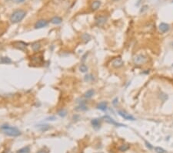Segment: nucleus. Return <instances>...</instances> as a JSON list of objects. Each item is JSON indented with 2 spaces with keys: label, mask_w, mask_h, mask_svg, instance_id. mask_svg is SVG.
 <instances>
[{
  "label": "nucleus",
  "mask_w": 173,
  "mask_h": 153,
  "mask_svg": "<svg viewBox=\"0 0 173 153\" xmlns=\"http://www.w3.org/2000/svg\"><path fill=\"white\" fill-rule=\"evenodd\" d=\"M1 129L3 131L4 134L8 136H12V137H17V136L21 135V132L17 128L9 126V124H3L1 126Z\"/></svg>",
  "instance_id": "obj_1"
},
{
  "label": "nucleus",
  "mask_w": 173,
  "mask_h": 153,
  "mask_svg": "<svg viewBox=\"0 0 173 153\" xmlns=\"http://www.w3.org/2000/svg\"><path fill=\"white\" fill-rule=\"evenodd\" d=\"M26 15V11H24L22 9L15 10V12H13L12 15H11L10 20L12 23H18L25 18Z\"/></svg>",
  "instance_id": "obj_2"
},
{
  "label": "nucleus",
  "mask_w": 173,
  "mask_h": 153,
  "mask_svg": "<svg viewBox=\"0 0 173 153\" xmlns=\"http://www.w3.org/2000/svg\"><path fill=\"white\" fill-rule=\"evenodd\" d=\"M147 61V58L146 56L142 55V54H138L134 57L133 58V62L135 65H142L144 64Z\"/></svg>",
  "instance_id": "obj_3"
},
{
  "label": "nucleus",
  "mask_w": 173,
  "mask_h": 153,
  "mask_svg": "<svg viewBox=\"0 0 173 153\" xmlns=\"http://www.w3.org/2000/svg\"><path fill=\"white\" fill-rule=\"evenodd\" d=\"M13 46L16 48L17 50H22V51H26V48H27V44L26 43L22 41H15L12 43Z\"/></svg>",
  "instance_id": "obj_4"
},
{
  "label": "nucleus",
  "mask_w": 173,
  "mask_h": 153,
  "mask_svg": "<svg viewBox=\"0 0 173 153\" xmlns=\"http://www.w3.org/2000/svg\"><path fill=\"white\" fill-rule=\"evenodd\" d=\"M104 119L105 120V121L108 122V123L115 125V126H116V127H125V126H126V125H125L123 124L118 123V122H116L113 118H111V117H109V116H105L104 117Z\"/></svg>",
  "instance_id": "obj_5"
},
{
  "label": "nucleus",
  "mask_w": 173,
  "mask_h": 153,
  "mask_svg": "<svg viewBox=\"0 0 173 153\" xmlns=\"http://www.w3.org/2000/svg\"><path fill=\"white\" fill-rule=\"evenodd\" d=\"M49 25V22L46 20V19H40L38 20L35 24V29H41V28H44L47 26Z\"/></svg>",
  "instance_id": "obj_6"
},
{
  "label": "nucleus",
  "mask_w": 173,
  "mask_h": 153,
  "mask_svg": "<svg viewBox=\"0 0 173 153\" xmlns=\"http://www.w3.org/2000/svg\"><path fill=\"white\" fill-rule=\"evenodd\" d=\"M108 17L105 16H99L96 18V23L97 26H102L106 23Z\"/></svg>",
  "instance_id": "obj_7"
},
{
  "label": "nucleus",
  "mask_w": 173,
  "mask_h": 153,
  "mask_svg": "<svg viewBox=\"0 0 173 153\" xmlns=\"http://www.w3.org/2000/svg\"><path fill=\"white\" fill-rule=\"evenodd\" d=\"M111 65L115 68H119L124 65V62L121 58H115L111 61Z\"/></svg>",
  "instance_id": "obj_8"
},
{
  "label": "nucleus",
  "mask_w": 173,
  "mask_h": 153,
  "mask_svg": "<svg viewBox=\"0 0 173 153\" xmlns=\"http://www.w3.org/2000/svg\"><path fill=\"white\" fill-rule=\"evenodd\" d=\"M118 113L120 116H122V118L125 120H131V121H135V118L132 116L129 115V114L126 113L125 111H118Z\"/></svg>",
  "instance_id": "obj_9"
},
{
  "label": "nucleus",
  "mask_w": 173,
  "mask_h": 153,
  "mask_svg": "<svg viewBox=\"0 0 173 153\" xmlns=\"http://www.w3.org/2000/svg\"><path fill=\"white\" fill-rule=\"evenodd\" d=\"M158 28H159V30L161 32V33H166L168 32L169 29H170V26L169 24L167 23H161L159 26H158Z\"/></svg>",
  "instance_id": "obj_10"
},
{
  "label": "nucleus",
  "mask_w": 173,
  "mask_h": 153,
  "mask_svg": "<svg viewBox=\"0 0 173 153\" xmlns=\"http://www.w3.org/2000/svg\"><path fill=\"white\" fill-rule=\"evenodd\" d=\"M91 124L95 129H99L101 126V121L99 118H94L91 121Z\"/></svg>",
  "instance_id": "obj_11"
},
{
  "label": "nucleus",
  "mask_w": 173,
  "mask_h": 153,
  "mask_svg": "<svg viewBox=\"0 0 173 153\" xmlns=\"http://www.w3.org/2000/svg\"><path fill=\"white\" fill-rule=\"evenodd\" d=\"M32 58V62L35 63V64H37V63H41L42 62V57H40V56H38V54H35L33 56Z\"/></svg>",
  "instance_id": "obj_12"
},
{
  "label": "nucleus",
  "mask_w": 173,
  "mask_h": 153,
  "mask_svg": "<svg viewBox=\"0 0 173 153\" xmlns=\"http://www.w3.org/2000/svg\"><path fill=\"white\" fill-rule=\"evenodd\" d=\"M101 5V2L99 1V0H96V1L92 2V3L91 4V9L93 11L97 10Z\"/></svg>",
  "instance_id": "obj_13"
},
{
  "label": "nucleus",
  "mask_w": 173,
  "mask_h": 153,
  "mask_svg": "<svg viewBox=\"0 0 173 153\" xmlns=\"http://www.w3.org/2000/svg\"><path fill=\"white\" fill-rule=\"evenodd\" d=\"M37 128L39 131H41V132H46V131H48L50 128V125L47 124H38L37 125Z\"/></svg>",
  "instance_id": "obj_14"
},
{
  "label": "nucleus",
  "mask_w": 173,
  "mask_h": 153,
  "mask_svg": "<svg viewBox=\"0 0 173 153\" xmlns=\"http://www.w3.org/2000/svg\"><path fill=\"white\" fill-rule=\"evenodd\" d=\"M107 105H108L107 102L102 101V102L99 103V104H98L97 108H98V109H99V110H101V111H106V109H107Z\"/></svg>",
  "instance_id": "obj_15"
},
{
  "label": "nucleus",
  "mask_w": 173,
  "mask_h": 153,
  "mask_svg": "<svg viewBox=\"0 0 173 153\" xmlns=\"http://www.w3.org/2000/svg\"><path fill=\"white\" fill-rule=\"evenodd\" d=\"M51 23L52 24H55V25H58V24H60L62 22V19L61 17H58V16H54L53 18L51 19Z\"/></svg>",
  "instance_id": "obj_16"
},
{
  "label": "nucleus",
  "mask_w": 173,
  "mask_h": 153,
  "mask_svg": "<svg viewBox=\"0 0 173 153\" xmlns=\"http://www.w3.org/2000/svg\"><path fill=\"white\" fill-rule=\"evenodd\" d=\"M94 94H95V91L93 90V89H89V90H88L84 94V97L85 98H87V99L91 98V97L94 95Z\"/></svg>",
  "instance_id": "obj_17"
},
{
  "label": "nucleus",
  "mask_w": 173,
  "mask_h": 153,
  "mask_svg": "<svg viewBox=\"0 0 173 153\" xmlns=\"http://www.w3.org/2000/svg\"><path fill=\"white\" fill-rule=\"evenodd\" d=\"M0 63H5V64H9V63H12V60L8 57H0Z\"/></svg>",
  "instance_id": "obj_18"
},
{
  "label": "nucleus",
  "mask_w": 173,
  "mask_h": 153,
  "mask_svg": "<svg viewBox=\"0 0 173 153\" xmlns=\"http://www.w3.org/2000/svg\"><path fill=\"white\" fill-rule=\"evenodd\" d=\"M32 48L33 50V51L35 52H38V50H40L41 48V45L39 43H38V42H35V43H33L32 44Z\"/></svg>",
  "instance_id": "obj_19"
},
{
  "label": "nucleus",
  "mask_w": 173,
  "mask_h": 153,
  "mask_svg": "<svg viewBox=\"0 0 173 153\" xmlns=\"http://www.w3.org/2000/svg\"><path fill=\"white\" fill-rule=\"evenodd\" d=\"M129 148H130V146L129 144H123V145H122L121 146L119 147V150L120 152H125V151H127V150H129Z\"/></svg>",
  "instance_id": "obj_20"
},
{
  "label": "nucleus",
  "mask_w": 173,
  "mask_h": 153,
  "mask_svg": "<svg viewBox=\"0 0 173 153\" xmlns=\"http://www.w3.org/2000/svg\"><path fill=\"white\" fill-rule=\"evenodd\" d=\"M17 153H30V148L29 146L23 147L17 151Z\"/></svg>",
  "instance_id": "obj_21"
},
{
  "label": "nucleus",
  "mask_w": 173,
  "mask_h": 153,
  "mask_svg": "<svg viewBox=\"0 0 173 153\" xmlns=\"http://www.w3.org/2000/svg\"><path fill=\"white\" fill-rule=\"evenodd\" d=\"M87 110V107H86V105L83 103V104H80V105H79L78 107L76 108V111H86Z\"/></svg>",
  "instance_id": "obj_22"
},
{
  "label": "nucleus",
  "mask_w": 173,
  "mask_h": 153,
  "mask_svg": "<svg viewBox=\"0 0 173 153\" xmlns=\"http://www.w3.org/2000/svg\"><path fill=\"white\" fill-rule=\"evenodd\" d=\"M82 39L85 43H87V42L90 40L91 37H90V35L88 34V33H84V34H82Z\"/></svg>",
  "instance_id": "obj_23"
},
{
  "label": "nucleus",
  "mask_w": 173,
  "mask_h": 153,
  "mask_svg": "<svg viewBox=\"0 0 173 153\" xmlns=\"http://www.w3.org/2000/svg\"><path fill=\"white\" fill-rule=\"evenodd\" d=\"M58 115L62 118H64L67 115V111L65 109H60L58 111Z\"/></svg>",
  "instance_id": "obj_24"
},
{
  "label": "nucleus",
  "mask_w": 173,
  "mask_h": 153,
  "mask_svg": "<svg viewBox=\"0 0 173 153\" xmlns=\"http://www.w3.org/2000/svg\"><path fill=\"white\" fill-rule=\"evenodd\" d=\"M79 70L81 72H82V73H85V72L88 71V66L85 64H82L79 66Z\"/></svg>",
  "instance_id": "obj_25"
},
{
  "label": "nucleus",
  "mask_w": 173,
  "mask_h": 153,
  "mask_svg": "<svg viewBox=\"0 0 173 153\" xmlns=\"http://www.w3.org/2000/svg\"><path fill=\"white\" fill-rule=\"evenodd\" d=\"M155 151L157 153H166L167 152L164 149H162V148H161V147H155Z\"/></svg>",
  "instance_id": "obj_26"
},
{
  "label": "nucleus",
  "mask_w": 173,
  "mask_h": 153,
  "mask_svg": "<svg viewBox=\"0 0 173 153\" xmlns=\"http://www.w3.org/2000/svg\"><path fill=\"white\" fill-rule=\"evenodd\" d=\"M94 79L93 76L92 74H87L85 76V81H90V80H92Z\"/></svg>",
  "instance_id": "obj_27"
},
{
  "label": "nucleus",
  "mask_w": 173,
  "mask_h": 153,
  "mask_svg": "<svg viewBox=\"0 0 173 153\" xmlns=\"http://www.w3.org/2000/svg\"><path fill=\"white\" fill-rule=\"evenodd\" d=\"M54 2V4L55 5H59V4H62V2H64L65 1V0H52Z\"/></svg>",
  "instance_id": "obj_28"
},
{
  "label": "nucleus",
  "mask_w": 173,
  "mask_h": 153,
  "mask_svg": "<svg viewBox=\"0 0 173 153\" xmlns=\"http://www.w3.org/2000/svg\"><path fill=\"white\" fill-rule=\"evenodd\" d=\"M46 120L47 121H55V120H56V118H55V116H51V117H49V118H47Z\"/></svg>",
  "instance_id": "obj_29"
},
{
  "label": "nucleus",
  "mask_w": 173,
  "mask_h": 153,
  "mask_svg": "<svg viewBox=\"0 0 173 153\" xmlns=\"http://www.w3.org/2000/svg\"><path fill=\"white\" fill-rule=\"evenodd\" d=\"M37 153H49V151H48V150L43 149H40L39 151H38Z\"/></svg>",
  "instance_id": "obj_30"
},
{
  "label": "nucleus",
  "mask_w": 173,
  "mask_h": 153,
  "mask_svg": "<svg viewBox=\"0 0 173 153\" xmlns=\"http://www.w3.org/2000/svg\"><path fill=\"white\" fill-rule=\"evenodd\" d=\"M118 102H119V99L116 97V98H115L113 100L112 104H113V105H115H115H117V104H118Z\"/></svg>",
  "instance_id": "obj_31"
},
{
  "label": "nucleus",
  "mask_w": 173,
  "mask_h": 153,
  "mask_svg": "<svg viewBox=\"0 0 173 153\" xmlns=\"http://www.w3.org/2000/svg\"><path fill=\"white\" fill-rule=\"evenodd\" d=\"M12 1L15 3H21V2H23L25 0H12Z\"/></svg>",
  "instance_id": "obj_32"
},
{
  "label": "nucleus",
  "mask_w": 173,
  "mask_h": 153,
  "mask_svg": "<svg viewBox=\"0 0 173 153\" xmlns=\"http://www.w3.org/2000/svg\"><path fill=\"white\" fill-rule=\"evenodd\" d=\"M146 146H147L149 149H152V146L151 145V144L149 143V142H147V141H146Z\"/></svg>",
  "instance_id": "obj_33"
},
{
  "label": "nucleus",
  "mask_w": 173,
  "mask_h": 153,
  "mask_svg": "<svg viewBox=\"0 0 173 153\" xmlns=\"http://www.w3.org/2000/svg\"><path fill=\"white\" fill-rule=\"evenodd\" d=\"M147 8H148V5H144L143 8H142V9H142V10H141V12H144L145 10H146V9H147Z\"/></svg>",
  "instance_id": "obj_34"
},
{
  "label": "nucleus",
  "mask_w": 173,
  "mask_h": 153,
  "mask_svg": "<svg viewBox=\"0 0 173 153\" xmlns=\"http://www.w3.org/2000/svg\"><path fill=\"white\" fill-rule=\"evenodd\" d=\"M113 1H119V0H113Z\"/></svg>",
  "instance_id": "obj_35"
},
{
  "label": "nucleus",
  "mask_w": 173,
  "mask_h": 153,
  "mask_svg": "<svg viewBox=\"0 0 173 153\" xmlns=\"http://www.w3.org/2000/svg\"><path fill=\"white\" fill-rule=\"evenodd\" d=\"M172 2H173V0H172Z\"/></svg>",
  "instance_id": "obj_36"
},
{
  "label": "nucleus",
  "mask_w": 173,
  "mask_h": 153,
  "mask_svg": "<svg viewBox=\"0 0 173 153\" xmlns=\"http://www.w3.org/2000/svg\"><path fill=\"white\" fill-rule=\"evenodd\" d=\"M0 34H1V33H0Z\"/></svg>",
  "instance_id": "obj_37"
}]
</instances>
